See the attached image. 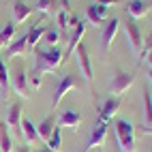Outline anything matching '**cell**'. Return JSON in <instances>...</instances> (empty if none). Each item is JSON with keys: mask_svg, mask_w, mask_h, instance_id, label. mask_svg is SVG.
Wrapping results in <instances>:
<instances>
[{"mask_svg": "<svg viewBox=\"0 0 152 152\" xmlns=\"http://www.w3.org/2000/svg\"><path fill=\"white\" fill-rule=\"evenodd\" d=\"M62 62H64V52L62 49L43 47L41 52H37V58H34V75L52 73V71H56Z\"/></svg>", "mask_w": 152, "mask_h": 152, "instance_id": "6da1fadb", "label": "cell"}, {"mask_svg": "<svg viewBox=\"0 0 152 152\" xmlns=\"http://www.w3.org/2000/svg\"><path fill=\"white\" fill-rule=\"evenodd\" d=\"M114 133H116V141L120 152H137V144H135V126L126 122V120H116L114 122Z\"/></svg>", "mask_w": 152, "mask_h": 152, "instance_id": "7a4b0ae2", "label": "cell"}, {"mask_svg": "<svg viewBox=\"0 0 152 152\" xmlns=\"http://www.w3.org/2000/svg\"><path fill=\"white\" fill-rule=\"evenodd\" d=\"M124 34H126V41H129L131 49H133V54L141 56V52H144V37H141V30L135 24V19H129L124 24Z\"/></svg>", "mask_w": 152, "mask_h": 152, "instance_id": "3957f363", "label": "cell"}, {"mask_svg": "<svg viewBox=\"0 0 152 152\" xmlns=\"http://www.w3.org/2000/svg\"><path fill=\"white\" fill-rule=\"evenodd\" d=\"M133 82H135V75H133V73L118 71V73L114 75V79H111V88H109L111 96H122L126 90L133 86Z\"/></svg>", "mask_w": 152, "mask_h": 152, "instance_id": "277c9868", "label": "cell"}, {"mask_svg": "<svg viewBox=\"0 0 152 152\" xmlns=\"http://www.w3.org/2000/svg\"><path fill=\"white\" fill-rule=\"evenodd\" d=\"M73 88H77V79H75L73 75H64L62 79H60V84L56 86V92H54V96H52V107L56 109L58 103H60V101H62Z\"/></svg>", "mask_w": 152, "mask_h": 152, "instance_id": "5b68a950", "label": "cell"}, {"mask_svg": "<svg viewBox=\"0 0 152 152\" xmlns=\"http://www.w3.org/2000/svg\"><path fill=\"white\" fill-rule=\"evenodd\" d=\"M105 137H107V122H101V120H99V122L94 124V129H92V133H90V137H88V144H86L84 152L101 148L105 144Z\"/></svg>", "mask_w": 152, "mask_h": 152, "instance_id": "8992f818", "label": "cell"}, {"mask_svg": "<svg viewBox=\"0 0 152 152\" xmlns=\"http://www.w3.org/2000/svg\"><path fill=\"white\" fill-rule=\"evenodd\" d=\"M118 28H120V19L118 17H111L105 24L103 32H101V45H103L105 52H109V47H111V43H114V39L118 34Z\"/></svg>", "mask_w": 152, "mask_h": 152, "instance_id": "52a82bcc", "label": "cell"}, {"mask_svg": "<svg viewBox=\"0 0 152 152\" xmlns=\"http://www.w3.org/2000/svg\"><path fill=\"white\" fill-rule=\"evenodd\" d=\"M120 105H122V101H120V96H109L105 103H103V107H101V111H99V120L101 122H111V118H114L116 114H118V109H120Z\"/></svg>", "mask_w": 152, "mask_h": 152, "instance_id": "ba28073f", "label": "cell"}, {"mask_svg": "<svg viewBox=\"0 0 152 152\" xmlns=\"http://www.w3.org/2000/svg\"><path fill=\"white\" fill-rule=\"evenodd\" d=\"M107 15H109V9L107 7H103V4H96V2H92L88 9H86V19L92 26H101V24H105V19H107Z\"/></svg>", "mask_w": 152, "mask_h": 152, "instance_id": "9c48e42d", "label": "cell"}, {"mask_svg": "<svg viewBox=\"0 0 152 152\" xmlns=\"http://www.w3.org/2000/svg\"><path fill=\"white\" fill-rule=\"evenodd\" d=\"M75 54H77V62H79V69H82V75L88 84H92V66H90V58H88V49L84 43H79L77 49H75Z\"/></svg>", "mask_w": 152, "mask_h": 152, "instance_id": "30bf717a", "label": "cell"}, {"mask_svg": "<svg viewBox=\"0 0 152 152\" xmlns=\"http://www.w3.org/2000/svg\"><path fill=\"white\" fill-rule=\"evenodd\" d=\"M84 34H86V22H82V19H79L77 26H73V32H71V39H69V49L64 52V60H66L71 54H75V49H77L79 43H82Z\"/></svg>", "mask_w": 152, "mask_h": 152, "instance_id": "8fae6325", "label": "cell"}, {"mask_svg": "<svg viewBox=\"0 0 152 152\" xmlns=\"http://www.w3.org/2000/svg\"><path fill=\"white\" fill-rule=\"evenodd\" d=\"M126 11L133 19H139L150 13V4L146 0H126Z\"/></svg>", "mask_w": 152, "mask_h": 152, "instance_id": "7c38bea8", "label": "cell"}, {"mask_svg": "<svg viewBox=\"0 0 152 152\" xmlns=\"http://www.w3.org/2000/svg\"><path fill=\"white\" fill-rule=\"evenodd\" d=\"M19 129H22V137L26 139L28 146H32L39 141V133H37V124H32V120L28 118H22V124H19Z\"/></svg>", "mask_w": 152, "mask_h": 152, "instance_id": "4fadbf2b", "label": "cell"}, {"mask_svg": "<svg viewBox=\"0 0 152 152\" xmlns=\"http://www.w3.org/2000/svg\"><path fill=\"white\" fill-rule=\"evenodd\" d=\"M79 124H82V116H79L77 111L66 109V111L60 114V120H58V126H60V129H62V126H66V129H77Z\"/></svg>", "mask_w": 152, "mask_h": 152, "instance_id": "5bb4252c", "label": "cell"}, {"mask_svg": "<svg viewBox=\"0 0 152 152\" xmlns=\"http://www.w3.org/2000/svg\"><path fill=\"white\" fill-rule=\"evenodd\" d=\"M30 15H32V7H28L22 0H15V4H13V24L17 26V24L26 22Z\"/></svg>", "mask_w": 152, "mask_h": 152, "instance_id": "9a60e30c", "label": "cell"}, {"mask_svg": "<svg viewBox=\"0 0 152 152\" xmlns=\"http://www.w3.org/2000/svg\"><path fill=\"white\" fill-rule=\"evenodd\" d=\"M26 52H30V49H28V37H26V34H22L17 41H13L11 45L7 47V56H9V58L26 56Z\"/></svg>", "mask_w": 152, "mask_h": 152, "instance_id": "2e32d148", "label": "cell"}, {"mask_svg": "<svg viewBox=\"0 0 152 152\" xmlns=\"http://www.w3.org/2000/svg\"><path fill=\"white\" fill-rule=\"evenodd\" d=\"M13 90H15L19 96H26V99H28V75H26V71H24L22 66H19V69H17V73H15Z\"/></svg>", "mask_w": 152, "mask_h": 152, "instance_id": "e0dca14e", "label": "cell"}, {"mask_svg": "<svg viewBox=\"0 0 152 152\" xmlns=\"http://www.w3.org/2000/svg\"><path fill=\"white\" fill-rule=\"evenodd\" d=\"M45 30L47 28H43V26H39V24H34L32 28L26 32V37H28V49H34L39 43H41V39H43V34H45Z\"/></svg>", "mask_w": 152, "mask_h": 152, "instance_id": "ac0fdd59", "label": "cell"}, {"mask_svg": "<svg viewBox=\"0 0 152 152\" xmlns=\"http://www.w3.org/2000/svg\"><path fill=\"white\" fill-rule=\"evenodd\" d=\"M19 124H22V105L13 103L11 107H9V111H7V126L17 129Z\"/></svg>", "mask_w": 152, "mask_h": 152, "instance_id": "d6986e66", "label": "cell"}, {"mask_svg": "<svg viewBox=\"0 0 152 152\" xmlns=\"http://www.w3.org/2000/svg\"><path fill=\"white\" fill-rule=\"evenodd\" d=\"M54 116H47L45 120H41V124H37V133H39V139H43V141H47L49 139V135L54 133Z\"/></svg>", "mask_w": 152, "mask_h": 152, "instance_id": "ffe728a7", "label": "cell"}, {"mask_svg": "<svg viewBox=\"0 0 152 152\" xmlns=\"http://www.w3.org/2000/svg\"><path fill=\"white\" fill-rule=\"evenodd\" d=\"M144 126H152V92L148 88H144Z\"/></svg>", "mask_w": 152, "mask_h": 152, "instance_id": "44dd1931", "label": "cell"}, {"mask_svg": "<svg viewBox=\"0 0 152 152\" xmlns=\"http://www.w3.org/2000/svg\"><path fill=\"white\" fill-rule=\"evenodd\" d=\"M15 39V24H4L0 28V47H9Z\"/></svg>", "mask_w": 152, "mask_h": 152, "instance_id": "7402d4cb", "label": "cell"}, {"mask_svg": "<svg viewBox=\"0 0 152 152\" xmlns=\"http://www.w3.org/2000/svg\"><path fill=\"white\" fill-rule=\"evenodd\" d=\"M0 152H13V141L7 124H0Z\"/></svg>", "mask_w": 152, "mask_h": 152, "instance_id": "603a6c76", "label": "cell"}, {"mask_svg": "<svg viewBox=\"0 0 152 152\" xmlns=\"http://www.w3.org/2000/svg\"><path fill=\"white\" fill-rule=\"evenodd\" d=\"M60 146H62V133H60V126H56V129H54V133L49 135V139H47V150L58 152Z\"/></svg>", "mask_w": 152, "mask_h": 152, "instance_id": "cb8c5ba5", "label": "cell"}, {"mask_svg": "<svg viewBox=\"0 0 152 152\" xmlns=\"http://www.w3.org/2000/svg\"><path fill=\"white\" fill-rule=\"evenodd\" d=\"M41 41H43V43H45L47 47H56V43L60 41V32H58L56 28H47Z\"/></svg>", "mask_w": 152, "mask_h": 152, "instance_id": "d4e9b609", "label": "cell"}, {"mask_svg": "<svg viewBox=\"0 0 152 152\" xmlns=\"http://www.w3.org/2000/svg\"><path fill=\"white\" fill-rule=\"evenodd\" d=\"M54 4H56V0H37V9H39V13H43V15L52 13Z\"/></svg>", "mask_w": 152, "mask_h": 152, "instance_id": "484cf974", "label": "cell"}, {"mask_svg": "<svg viewBox=\"0 0 152 152\" xmlns=\"http://www.w3.org/2000/svg\"><path fill=\"white\" fill-rule=\"evenodd\" d=\"M69 19H71V15H69V9H62V11L58 13V24H60V32H66V30H69Z\"/></svg>", "mask_w": 152, "mask_h": 152, "instance_id": "4316f807", "label": "cell"}, {"mask_svg": "<svg viewBox=\"0 0 152 152\" xmlns=\"http://www.w3.org/2000/svg\"><path fill=\"white\" fill-rule=\"evenodd\" d=\"M0 86H2V90H9V73L2 60H0Z\"/></svg>", "mask_w": 152, "mask_h": 152, "instance_id": "83f0119b", "label": "cell"}, {"mask_svg": "<svg viewBox=\"0 0 152 152\" xmlns=\"http://www.w3.org/2000/svg\"><path fill=\"white\" fill-rule=\"evenodd\" d=\"M30 86H32V90L41 88V75H30Z\"/></svg>", "mask_w": 152, "mask_h": 152, "instance_id": "f1b7e54d", "label": "cell"}, {"mask_svg": "<svg viewBox=\"0 0 152 152\" xmlns=\"http://www.w3.org/2000/svg\"><path fill=\"white\" fill-rule=\"evenodd\" d=\"M96 4H103V7H111V4H116L118 0H94Z\"/></svg>", "mask_w": 152, "mask_h": 152, "instance_id": "f546056e", "label": "cell"}, {"mask_svg": "<svg viewBox=\"0 0 152 152\" xmlns=\"http://www.w3.org/2000/svg\"><path fill=\"white\" fill-rule=\"evenodd\" d=\"M139 131H141L144 135H152V126H141Z\"/></svg>", "mask_w": 152, "mask_h": 152, "instance_id": "4dcf8cb0", "label": "cell"}, {"mask_svg": "<svg viewBox=\"0 0 152 152\" xmlns=\"http://www.w3.org/2000/svg\"><path fill=\"white\" fill-rule=\"evenodd\" d=\"M146 56H148V64H150V69H152V49H150V52H148Z\"/></svg>", "mask_w": 152, "mask_h": 152, "instance_id": "1f68e13d", "label": "cell"}, {"mask_svg": "<svg viewBox=\"0 0 152 152\" xmlns=\"http://www.w3.org/2000/svg\"><path fill=\"white\" fill-rule=\"evenodd\" d=\"M148 77H150V82H152V69H148Z\"/></svg>", "mask_w": 152, "mask_h": 152, "instance_id": "d6a6232c", "label": "cell"}, {"mask_svg": "<svg viewBox=\"0 0 152 152\" xmlns=\"http://www.w3.org/2000/svg\"><path fill=\"white\" fill-rule=\"evenodd\" d=\"M17 152H30V150H26V148H19V150H17Z\"/></svg>", "mask_w": 152, "mask_h": 152, "instance_id": "836d02e7", "label": "cell"}, {"mask_svg": "<svg viewBox=\"0 0 152 152\" xmlns=\"http://www.w3.org/2000/svg\"><path fill=\"white\" fill-rule=\"evenodd\" d=\"M41 152H52V150H47V148H45V150H41Z\"/></svg>", "mask_w": 152, "mask_h": 152, "instance_id": "e575fe53", "label": "cell"}, {"mask_svg": "<svg viewBox=\"0 0 152 152\" xmlns=\"http://www.w3.org/2000/svg\"><path fill=\"white\" fill-rule=\"evenodd\" d=\"M0 90H2V86H0Z\"/></svg>", "mask_w": 152, "mask_h": 152, "instance_id": "d590c367", "label": "cell"}]
</instances>
